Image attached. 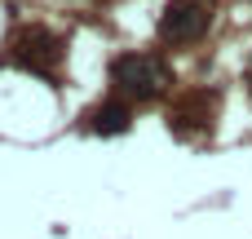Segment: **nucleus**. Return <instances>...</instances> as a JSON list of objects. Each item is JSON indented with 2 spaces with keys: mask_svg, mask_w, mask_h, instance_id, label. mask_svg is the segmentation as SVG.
I'll use <instances>...</instances> for the list:
<instances>
[{
  "mask_svg": "<svg viewBox=\"0 0 252 239\" xmlns=\"http://www.w3.org/2000/svg\"><path fill=\"white\" fill-rule=\"evenodd\" d=\"M22 62L31 67V71H49L53 62H58V40L53 35H44V31H31V35H22Z\"/></svg>",
  "mask_w": 252,
  "mask_h": 239,
  "instance_id": "nucleus-3",
  "label": "nucleus"
},
{
  "mask_svg": "<svg viewBox=\"0 0 252 239\" xmlns=\"http://www.w3.org/2000/svg\"><path fill=\"white\" fill-rule=\"evenodd\" d=\"M208 22H213L208 0H173L164 9V18H159V35L173 40V44H190V40H199L208 31Z\"/></svg>",
  "mask_w": 252,
  "mask_h": 239,
  "instance_id": "nucleus-2",
  "label": "nucleus"
},
{
  "mask_svg": "<svg viewBox=\"0 0 252 239\" xmlns=\"http://www.w3.org/2000/svg\"><path fill=\"white\" fill-rule=\"evenodd\" d=\"M111 80L124 89V93H137V98H155L164 84H168V67L159 58H146V53H120L111 62Z\"/></svg>",
  "mask_w": 252,
  "mask_h": 239,
  "instance_id": "nucleus-1",
  "label": "nucleus"
},
{
  "mask_svg": "<svg viewBox=\"0 0 252 239\" xmlns=\"http://www.w3.org/2000/svg\"><path fill=\"white\" fill-rule=\"evenodd\" d=\"M128 120H133L128 102H106V106H97V111H93V129H97V133H124V129H128Z\"/></svg>",
  "mask_w": 252,
  "mask_h": 239,
  "instance_id": "nucleus-4",
  "label": "nucleus"
}]
</instances>
